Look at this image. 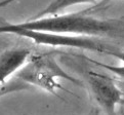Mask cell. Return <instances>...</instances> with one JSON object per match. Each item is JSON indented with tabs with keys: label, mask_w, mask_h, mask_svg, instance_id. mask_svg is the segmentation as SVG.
I'll use <instances>...</instances> for the list:
<instances>
[{
	"label": "cell",
	"mask_w": 124,
	"mask_h": 115,
	"mask_svg": "<svg viewBox=\"0 0 124 115\" xmlns=\"http://www.w3.org/2000/svg\"><path fill=\"white\" fill-rule=\"evenodd\" d=\"M30 57L28 48L19 47L3 51L0 55V85L23 67Z\"/></svg>",
	"instance_id": "obj_5"
},
{
	"label": "cell",
	"mask_w": 124,
	"mask_h": 115,
	"mask_svg": "<svg viewBox=\"0 0 124 115\" xmlns=\"http://www.w3.org/2000/svg\"><path fill=\"white\" fill-rule=\"evenodd\" d=\"M110 56H113V57H115V58H117V59L120 60L121 61V65L120 66H113V65L101 63V62H97V61L92 60V59H89V61L91 62V63H93L94 65H97L99 67L107 70V71H109V72L113 73V74L117 75V76L124 79V51L115 50Z\"/></svg>",
	"instance_id": "obj_7"
},
{
	"label": "cell",
	"mask_w": 124,
	"mask_h": 115,
	"mask_svg": "<svg viewBox=\"0 0 124 115\" xmlns=\"http://www.w3.org/2000/svg\"><path fill=\"white\" fill-rule=\"evenodd\" d=\"M0 34H14L20 37L30 39L34 43L39 45H48L54 47H72L86 49L93 52L111 55L117 50L110 44L101 41L99 37L84 36V35H69L46 32L27 29L17 24H3L0 25Z\"/></svg>",
	"instance_id": "obj_2"
},
{
	"label": "cell",
	"mask_w": 124,
	"mask_h": 115,
	"mask_svg": "<svg viewBox=\"0 0 124 115\" xmlns=\"http://www.w3.org/2000/svg\"><path fill=\"white\" fill-rule=\"evenodd\" d=\"M15 1H16V0H1V1H0V8L6 7L7 5H9L10 3L15 2Z\"/></svg>",
	"instance_id": "obj_8"
},
{
	"label": "cell",
	"mask_w": 124,
	"mask_h": 115,
	"mask_svg": "<svg viewBox=\"0 0 124 115\" xmlns=\"http://www.w3.org/2000/svg\"><path fill=\"white\" fill-rule=\"evenodd\" d=\"M19 25L27 29L60 34L124 38V19L122 17L104 20L82 12L33 17L24 23H19Z\"/></svg>",
	"instance_id": "obj_1"
},
{
	"label": "cell",
	"mask_w": 124,
	"mask_h": 115,
	"mask_svg": "<svg viewBox=\"0 0 124 115\" xmlns=\"http://www.w3.org/2000/svg\"><path fill=\"white\" fill-rule=\"evenodd\" d=\"M87 82L95 103L107 114L116 112L117 105L122 102V91L115 83L114 79L107 75L89 71Z\"/></svg>",
	"instance_id": "obj_4"
},
{
	"label": "cell",
	"mask_w": 124,
	"mask_h": 115,
	"mask_svg": "<svg viewBox=\"0 0 124 115\" xmlns=\"http://www.w3.org/2000/svg\"><path fill=\"white\" fill-rule=\"evenodd\" d=\"M16 78L20 79L28 85H35L57 97V90H64L57 78H63L75 84H79L76 78L71 76L59 65L55 56L51 52L32 55L28 58L19 71Z\"/></svg>",
	"instance_id": "obj_3"
},
{
	"label": "cell",
	"mask_w": 124,
	"mask_h": 115,
	"mask_svg": "<svg viewBox=\"0 0 124 115\" xmlns=\"http://www.w3.org/2000/svg\"><path fill=\"white\" fill-rule=\"evenodd\" d=\"M121 17H122V19H124V16H121Z\"/></svg>",
	"instance_id": "obj_9"
},
{
	"label": "cell",
	"mask_w": 124,
	"mask_h": 115,
	"mask_svg": "<svg viewBox=\"0 0 124 115\" xmlns=\"http://www.w3.org/2000/svg\"><path fill=\"white\" fill-rule=\"evenodd\" d=\"M94 1H96V0H52L43 10L39 12L36 16V17L50 16V15H56V14H59L60 11L64 10L70 6H74V5H77V4L90 3V2H94Z\"/></svg>",
	"instance_id": "obj_6"
}]
</instances>
